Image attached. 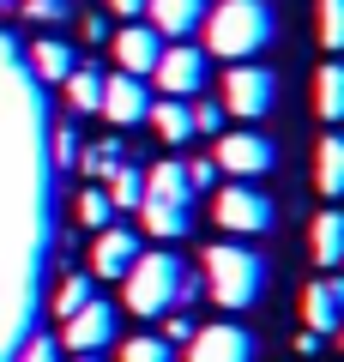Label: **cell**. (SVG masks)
Returning a JSON list of instances; mask_svg holds the SVG:
<instances>
[{
    "label": "cell",
    "instance_id": "11",
    "mask_svg": "<svg viewBox=\"0 0 344 362\" xmlns=\"http://www.w3.org/2000/svg\"><path fill=\"white\" fill-rule=\"evenodd\" d=\"M109 54H115V66H121V73L151 78L157 54H164V37H157V30L145 25V18H127L121 30H109Z\"/></svg>",
    "mask_w": 344,
    "mask_h": 362
},
{
    "label": "cell",
    "instance_id": "27",
    "mask_svg": "<svg viewBox=\"0 0 344 362\" xmlns=\"http://www.w3.org/2000/svg\"><path fill=\"white\" fill-rule=\"evenodd\" d=\"M320 42L344 54V0H320Z\"/></svg>",
    "mask_w": 344,
    "mask_h": 362
},
{
    "label": "cell",
    "instance_id": "14",
    "mask_svg": "<svg viewBox=\"0 0 344 362\" xmlns=\"http://www.w3.org/2000/svg\"><path fill=\"white\" fill-rule=\"evenodd\" d=\"M302 320H308V332L314 338H326V332H344V278H314V284L302 290Z\"/></svg>",
    "mask_w": 344,
    "mask_h": 362
},
{
    "label": "cell",
    "instance_id": "7",
    "mask_svg": "<svg viewBox=\"0 0 344 362\" xmlns=\"http://www.w3.org/2000/svg\"><path fill=\"white\" fill-rule=\"evenodd\" d=\"M115 332H121V308L103 302V296H91L79 314L61 320V344L73 350V356H103V350L115 344Z\"/></svg>",
    "mask_w": 344,
    "mask_h": 362
},
{
    "label": "cell",
    "instance_id": "24",
    "mask_svg": "<svg viewBox=\"0 0 344 362\" xmlns=\"http://www.w3.org/2000/svg\"><path fill=\"white\" fill-rule=\"evenodd\" d=\"M121 362H181V356H176V344H169V338L139 332V338H127V344H121Z\"/></svg>",
    "mask_w": 344,
    "mask_h": 362
},
{
    "label": "cell",
    "instance_id": "35",
    "mask_svg": "<svg viewBox=\"0 0 344 362\" xmlns=\"http://www.w3.org/2000/svg\"><path fill=\"white\" fill-rule=\"evenodd\" d=\"M115 18H145V0H109Z\"/></svg>",
    "mask_w": 344,
    "mask_h": 362
},
{
    "label": "cell",
    "instance_id": "10",
    "mask_svg": "<svg viewBox=\"0 0 344 362\" xmlns=\"http://www.w3.org/2000/svg\"><path fill=\"white\" fill-rule=\"evenodd\" d=\"M188 362H254V332H248V326H236V320L193 326Z\"/></svg>",
    "mask_w": 344,
    "mask_h": 362
},
{
    "label": "cell",
    "instance_id": "1",
    "mask_svg": "<svg viewBox=\"0 0 344 362\" xmlns=\"http://www.w3.org/2000/svg\"><path fill=\"white\" fill-rule=\"evenodd\" d=\"M205 54L217 61H254L278 42V13L266 0H217L205 6Z\"/></svg>",
    "mask_w": 344,
    "mask_h": 362
},
{
    "label": "cell",
    "instance_id": "13",
    "mask_svg": "<svg viewBox=\"0 0 344 362\" xmlns=\"http://www.w3.org/2000/svg\"><path fill=\"white\" fill-rule=\"evenodd\" d=\"M139 254H145L139 235H133L127 223H109V230H97V242H91V278H127Z\"/></svg>",
    "mask_w": 344,
    "mask_h": 362
},
{
    "label": "cell",
    "instance_id": "26",
    "mask_svg": "<svg viewBox=\"0 0 344 362\" xmlns=\"http://www.w3.org/2000/svg\"><path fill=\"white\" fill-rule=\"evenodd\" d=\"M79 157H85V175H103V181L127 163V157H121V139H103V145H91V151H79Z\"/></svg>",
    "mask_w": 344,
    "mask_h": 362
},
{
    "label": "cell",
    "instance_id": "36",
    "mask_svg": "<svg viewBox=\"0 0 344 362\" xmlns=\"http://www.w3.org/2000/svg\"><path fill=\"white\" fill-rule=\"evenodd\" d=\"M73 362H103V356H73Z\"/></svg>",
    "mask_w": 344,
    "mask_h": 362
},
{
    "label": "cell",
    "instance_id": "20",
    "mask_svg": "<svg viewBox=\"0 0 344 362\" xmlns=\"http://www.w3.org/2000/svg\"><path fill=\"white\" fill-rule=\"evenodd\" d=\"M314 109H320V121H332V127L344 121V61H326L314 73Z\"/></svg>",
    "mask_w": 344,
    "mask_h": 362
},
{
    "label": "cell",
    "instance_id": "9",
    "mask_svg": "<svg viewBox=\"0 0 344 362\" xmlns=\"http://www.w3.org/2000/svg\"><path fill=\"white\" fill-rule=\"evenodd\" d=\"M205 61H212V54L193 49V42H164V54H157L151 78H157V90H164V97H200Z\"/></svg>",
    "mask_w": 344,
    "mask_h": 362
},
{
    "label": "cell",
    "instance_id": "25",
    "mask_svg": "<svg viewBox=\"0 0 344 362\" xmlns=\"http://www.w3.org/2000/svg\"><path fill=\"white\" fill-rule=\"evenodd\" d=\"M73 211H79V223H85V230H109V223H115V206H109V194H103V187H85Z\"/></svg>",
    "mask_w": 344,
    "mask_h": 362
},
{
    "label": "cell",
    "instance_id": "19",
    "mask_svg": "<svg viewBox=\"0 0 344 362\" xmlns=\"http://www.w3.org/2000/svg\"><path fill=\"white\" fill-rule=\"evenodd\" d=\"M308 247H314V266H326V272L344 259V211H338V206L314 218V230H308Z\"/></svg>",
    "mask_w": 344,
    "mask_h": 362
},
{
    "label": "cell",
    "instance_id": "2",
    "mask_svg": "<svg viewBox=\"0 0 344 362\" xmlns=\"http://www.w3.org/2000/svg\"><path fill=\"white\" fill-rule=\"evenodd\" d=\"M193 296H200V290H193V272L181 266L169 247L139 254V259H133V272L121 278V302H127V314H139V320H164V314L188 308Z\"/></svg>",
    "mask_w": 344,
    "mask_h": 362
},
{
    "label": "cell",
    "instance_id": "29",
    "mask_svg": "<svg viewBox=\"0 0 344 362\" xmlns=\"http://www.w3.org/2000/svg\"><path fill=\"white\" fill-rule=\"evenodd\" d=\"M188 115H193V133H212V139H217V133H224V103H188Z\"/></svg>",
    "mask_w": 344,
    "mask_h": 362
},
{
    "label": "cell",
    "instance_id": "34",
    "mask_svg": "<svg viewBox=\"0 0 344 362\" xmlns=\"http://www.w3.org/2000/svg\"><path fill=\"white\" fill-rule=\"evenodd\" d=\"M85 42H109V18L103 13H85Z\"/></svg>",
    "mask_w": 344,
    "mask_h": 362
},
{
    "label": "cell",
    "instance_id": "31",
    "mask_svg": "<svg viewBox=\"0 0 344 362\" xmlns=\"http://www.w3.org/2000/svg\"><path fill=\"white\" fill-rule=\"evenodd\" d=\"M181 175H188V187H193V194L217 187V163H212V157H193V163H181Z\"/></svg>",
    "mask_w": 344,
    "mask_h": 362
},
{
    "label": "cell",
    "instance_id": "37",
    "mask_svg": "<svg viewBox=\"0 0 344 362\" xmlns=\"http://www.w3.org/2000/svg\"><path fill=\"white\" fill-rule=\"evenodd\" d=\"M338 266H344V259H338Z\"/></svg>",
    "mask_w": 344,
    "mask_h": 362
},
{
    "label": "cell",
    "instance_id": "15",
    "mask_svg": "<svg viewBox=\"0 0 344 362\" xmlns=\"http://www.w3.org/2000/svg\"><path fill=\"white\" fill-rule=\"evenodd\" d=\"M145 18H151L157 37L181 42L188 30H200V25H205V0H145Z\"/></svg>",
    "mask_w": 344,
    "mask_h": 362
},
{
    "label": "cell",
    "instance_id": "30",
    "mask_svg": "<svg viewBox=\"0 0 344 362\" xmlns=\"http://www.w3.org/2000/svg\"><path fill=\"white\" fill-rule=\"evenodd\" d=\"M18 13H25V18H42V25H55V18L73 13V0H18Z\"/></svg>",
    "mask_w": 344,
    "mask_h": 362
},
{
    "label": "cell",
    "instance_id": "33",
    "mask_svg": "<svg viewBox=\"0 0 344 362\" xmlns=\"http://www.w3.org/2000/svg\"><path fill=\"white\" fill-rule=\"evenodd\" d=\"M164 320H169V326H164L157 338H169V344H188V338H193V320H188L181 308H176V314H164Z\"/></svg>",
    "mask_w": 344,
    "mask_h": 362
},
{
    "label": "cell",
    "instance_id": "16",
    "mask_svg": "<svg viewBox=\"0 0 344 362\" xmlns=\"http://www.w3.org/2000/svg\"><path fill=\"white\" fill-rule=\"evenodd\" d=\"M73 66H79L73 42H61V37H37V42H30V73H37L42 85H61Z\"/></svg>",
    "mask_w": 344,
    "mask_h": 362
},
{
    "label": "cell",
    "instance_id": "4",
    "mask_svg": "<svg viewBox=\"0 0 344 362\" xmlns=\"http://www.w3.org/2000/svg\"><path fill=\"white\" fill-rule=\"evenodd\" d=\"M139 218H145V235H157V242H181V235L193 230V187H188V175H181V163L145 169Z\"/></svg>",
    "mask_w": 344,
    "mask_h": 362
},
{
    "label": "cell",
    "instance_id": "23",
    "mask_svg": "<svg viewBox=\"0 0 344 362\" xmlns=\"http://www.w3.org/2000/svg\"><path fill=\"white\" fill-rule=\"evenodd\" d=\"M91 296H97V278H91V272H73V278H61V290H55V302H49V308L67 320V314H79Z\"/></svg>",
    "mask_w": 344,
    "mask_h": 362
},
{
    "label": "cell",
    "instance_id": "28",
    "mask_svg": "<svg viewBox=\"0 0 344 362\" xmlns=\"http://www.w3.org/2000/svg\"><path fill=\"white\" fill-rule=\"evenodd\" d=\"M13 362H61V338H49V332L25 338V344H18V356H13Z\"/></svg>",
    "mask_w": 344,
    "mask_h": 362
},
{
    "label": "cell",
    "instance_id": "5",
    "mask_svg": "<svg viewBox=\"0 0 344 362\" xmlns=\"http://www.w3.org/2000/svg\"><path fill=\"white\" fill-rule=\"evenodd\" d=\"M272 223H278V206H272V194H260L254 181H229V187H217V230H229V235H266Z\"/></svg>",
    "mask_w": 344,
    "mask_h": 362
},
{
    "label": "cell",
    "instance_id": "21",
    "mask_svg": "<svg viewBox=\"0 0 344 362\" xmlns=\"http://www.w3.org/2000/svg\"><path fill=\"white\" fill-rule=\"evenodd\" d=\"M61 85H67V103H73V115H97V109H103V73H97V66L79 61L73 73L61 78Z\"/></svg>",
    "mask_w": 344,
    "mask_h": 362
},
{
    "label": "cell",
    "instance_id": "3",
    "mask_svg": "<svg viewBox=\"0 0 344 362\" xmlns=\"http://www.w3.org/2000/svg\"><path fill=\"white\" fill-rule=\"evenodd\" d=\"M260 290H266V259L248 242H212L205 247V296L217 308L242 314V308L260 302Z\"/></svg>",
    "mask_w": 344,
    "mask_h": 362
},
{
    "label": "cell",
    "instance_id": "32",
    "mask_svg": "<svg viewBox=\"0 0 344 362\" xmlns=\"http://www.w3.org/2000/svg\"><path fill=\"white\" fill-rule=\"evenodd\" d=\"M55 163H61V169L79 163V133L73 127H55Z\"/></svg>",
    "mask_w": 344,
    "mask_h": 362
},
{
    "label": "cell",
    "instance_id": "18",
    "mask_svg": "<svg viewBox=\"0 0 344 362\" xmlns=\"http://www.w3.org/2000/svg\"><path fill=\"white\" fill-rule=\"evenodd\" d=\"M314 187L326 199H344V133H326L314 145Z\"/></svg>",
    "mask_w": 344,
    "mask_h": 362
},
{
    "label": "cell",
    "instance_id": "12",
    "mask_svg": "<svg viewBox=\"0 0 344 362\" xmlns=\"http://www.w3.org/2000/svg\"><path fill=\"white\" fill-rule=\"evenodd\" d=\"M145 109H151L145 78H133V73H103V109H97V115L109 121V127H139Z\"/></svg>",
    "mask_w": 344,
    "mask_h": 362
},
{
    "label": "cell",
    "instance_id": "17",
    "mask_svg": "<svg viewBox=\"0 0 344 362\" xmlns=\"http://www.w3.org/2000/svg\"><path fill=\"white\" fill-rule=\"evenodd\" d=\"M145 121L157 127V139H164V145H188V139H193V115H188V97H157V103L145 109Z\"/></svg>",
    "mask_w": 344,
    "mask_h": 362
},
{
    "label": "cell",
    "instance_id": "8",
    "mask_svg": "<svg viewBox=\"0 0 344 362\" xmlns=\"http://www.w3.org/2000/svg\"><path fill=\"white\" fill-rule=\"evenodd\" d=\"M212 163L224 169V175H236V181H254V175H272V163H278V145H272L266 133H254V127H242V133H217Z\"/></svg>",
    "mask_w": 344,
    "mask_h": 362
},
{
    "label": "cell",
    "instance_id": "22",
    "mask_svg": "<svg viewBox=\"0 0 344 362\" xmlns=\"http://www.w3.org/2000/svg\"><path fill=\"white\" fill-rule=\"evenodd\" d=\"M103 194H109V206H115V211H139V194H145V169L121 163L109 181H103Z\"/></svg>",
    "mask_w": 344,
    "mask_h": 362
},
{
    "label": "cell",
    "instance_id": "6",
    "mask_svg": "<svg viewBox=\"0 0 344 362\" xmlns=\"http://www.w3.org/2000/svg\"><path fill=\"white\" fill-rule=\"evenodd\" d=\"M272 103H278V73H272V66L236 61L224 73V115L260 121V115H272Z\"/></svg>",
    "mask_w": 344,
    "mask_h": 362
}]
</instances>
